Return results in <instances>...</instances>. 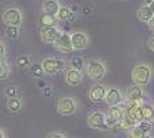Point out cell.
Returning a JSON list of instances; mask_svg holds the SVG:
<instances>
[{"instance_id": "1", "label": "cell", "mask_w": 154, "mask_h": 138, "mask_svg": "<svg viewBox=\"0 0 154 138\" xmlns=\"http://www.w3.org/2000/svg\"><path fill=\"white\" fill-rule=\"evenodd\" d=\"M153 75V70L149 64L146 63H140L137 66L133 67V71H131V79L134 82V84L137 86H145L150 82Z\"/></svg>"}, {"instance_id": "2", "label": "cell", "mask_w": 154, "mask_h": 138, "mask_svg": "<svg viewBox=\"0 0 154 138\" xmlns=\"http://www.w3.org/2000/svg\"><path fill=\"white\" fill-rule=\"evenodd\" d=\"M86 74L93 81H100L106 75V66L102 60L93 59L86 63Z\"/></svg>"}, {"instance_id": "3", "label": "cell", "mask_w": 154, "mask_h": 138, "mask_svg": "<svg viewBox=\"0 0 154 138\" xmlns=\"http://www.w3.org/2000/svg\"><path fill=\"white\" fill-rule=\"evenodd\" d=\"M76 109H78L76 101L71 97H63V98L58 99V102H56V111L60 115H72L76 111Z\"/></svg>"}, {"instance_id": "4", "label": "cell", "mask_w": 154, "mask_h": 138, "mask_svg": "<svg viewBox=\"0 0 154 138\" xmlns=\"http://www.w3.org/2000/svg\"><path fill=\"white\" fill-rule=\"evenodd\" d=\"M42 67L44 74L55 75L58 72L63 71L64 67H66V62L63 59H58V58H46L42 62Z\"/></svg>"}, {"instance_id": "5", "label": "cell", "mask_w": 154, "mask_h": 138, "mask_svg": "<svg viewBox=\"0 0 154 138\" xmlns=\"http://www.w3.org/2000/svg\"><path fill=\"white\" fill-rule=\"evenodd\" d=\"M126 114V107L119 105V106H111L109 109V113L106 115V126L107 127H114L123 119Z\"/></svg>"}, {"instance_id": "6", "label": "cell", "mask_w": 154, "mask_h": 138, "mask_svg": "<svg viewBox=\"0 0 154 138\" xmlns=\"http://www.w3.org/2000/svg\"><path fill=\"white\" fill-rule=\"evenodd\" d=\"M123 98L127 103H137V102H142L145 98V93L143 89L141 86H137V84H133V86H129L123 93Z\"/></svg>"}, {"instance_id": "7", "label": "cell", "mask_w": 154, "mask_h": 138, "mask_svg": "<svg viewBox=\"0 0 154 138\" xmlns=\"http://www.w3.org/2000/svg\"><path fill=\"white\" fill-rule=\"evenodd\" d=\"M3 22L7 26L19 27L23 22V15L20 12V10H17V8H7L3 12Z\"/></svg>"}, {"instance_id": "8", "label": "cell", "mask_w": 154, "mask_h": 138, "mask_svg": "<svg viewBox=\"0 0 154 138\" xmlns=\"http://www.w3.org/2000/svg\"><path fill=\"white\" fill-rule=\"evenodd\" d=\"M123 101H125V98H123V94L119 89H117V87H110V89H107L106 97H105V102L110 107L119 106V105H122Z\"/></svg>"}, {"instance_id": "9", "label": "cell", "mask_w": 154, "mask_h": 138, "mask_svg": "<svg viewBox=\"0 0 154 138\" xmlns=\"http://www.w3.org/2000/svg\"><path fill=\"white\" fill-rule=\"evenodd\" d=\"M126 117L129 119H131L135 125H138L140 122L143 121V117H142V102L129 103V106L126 107Z\"/></svg>"}, {"instance_id": "10", "label": "cell", "mask_w": 154, "mask_h": 138, "mask_svg": "<svg viewBox=\"0 0 154 138\" xmlns=\"http://www.w3.org/2000/svg\"><path fill=\"white\" fill-rule=\"evenodd\" d=\"M71 44L74 51H81L88 46V36L82 31H75L71 34Z\"/></svg>"}, {"instance_id": "11", "label": "cell", "mask_w": 154, "mask_h": 138, "mask_svg": "<svg viewBox=\"0 0 154 138\" xmlns=\"http://www.w3.org/2000/svg\"><path fill=\"white\" fill-rule=\"evenodd\" d=\"M87 125L91 129H97V130L107 127L106 126V115L102 111H94L87 117Z\"/></svg>"}, {"instance_id": "12", "label": "cell", "mask_w": 154, "mask_h": 138, "mask_svg": "<svg viewBox=\"0 0 154 138\" xmlns=\"http://www.w3.org/2000/svg\"><path fill=\"white\" fill-rule=\"evenodd\" d=\"M54 47L58 51L63 52V54H69V52L74 51L72 44H71V35L67 32H62V35L55 40Z\"/></svg>"}, {"instance_id": "13", "label": "cell", "mask_w": 154, "mask_h": 138, "mask_svg": "<svg viewBox=\"0 0 154 138\" xmlns=\"http://www.w3.org/2000/svg\"><path fill=\"white\" fill-rule=\"evenodd\" d=\"M62 35V31L58 27H43L40 30V39L44 43L54 44L55 40Z\"/></svg>"}, {"instance_id": "14", "label": "cell", "mask_w": 154, "mask_h": 138, "mask_svg": "<svg viewBox=\"0 0 154 138\" xmlns=\"http://www.w3.org/2000/svg\"><path fill=\"white\" fill-rule=\"evenodd\" d=\"M106 91H107V89H106L103 84H94V86L88 90V98L93 102L103 101L106 97Z\"/></svg>"}, {"instance_id": "15", "label": "cell", "mask_w": 154, "mask_h": 138, "mask_svg": "<svg viewBox=\"0 0 154 138\" xmlns=\"http://www.w3.org/2000/svg\"><path fill=\"white\" fill-rule=\"evenodd\" d=\"M64 78H66V82L70 84V86H78V84H81L82 81H83L82 71H78V70H74V69L66 70Z\"/></svg>"}, {"instance_id": "16", "label": "cell", "mask_w": 154, "mask_h": 138, "mask_svg": "<svg viewBox=\"0 0 154 138\" xmlns=\"http://www.w3.org/2000/svg\"><path fill=\"white\" fill-rule=\"evenodd\" d=\"M59 8H60V4H59L58 0H46L42 5V11H43L44 15L56 16Z\"/></svg>"}, {"instance_id": "17", "label": "cell", "mask_w": 154, "mask_h": 138, "mask_svg": "<svg viewBox=\"0 0 154 138\" xmlns=\"http://www.w3.org/2000/svg\"><path fill=\"white\" fill-rule=\"evenodd\" d=\"M153 16H154V14L152 12V10H150V7L147 4L142 5L140 10H138V12H137L138 20L142 22V23H149L150 19H152Z\"/></svg>"}, {"instance_id": "18", "label": "cell", "mask_w": 154, "mask_h": 138, "mask_svg": "<svg viewBox=\"0 0 154 138\" xmlns=\"http://www.w3.org/2000/svg\"><path fill=\"white\" fill-rule=\"evenodd\" d=\"M142 117L143 121L152 122L154 117V106L150 103H142Z\"/></svg>"}, {"instance_id": "19", "label": "cell", "mask_w": 154, "mask_h": 138, "mask_svg": "<svg viewBox=\"0 0 154 138\" xmlns=\"http://www.w3.org/2000/svg\"><path fill=\"white\" fill-rule=\"evenodd\" d=\"M40 22V26L43 27H56V23H58V19H56V16H52V15H43L40 16L39 19Z\"/></svg>"}, {"instance_id": "20", "label": "cell", "mask_w": 154, "mask_h": 138, "mask_svg": "<svg viewBox=\"0 0 154 138\" xmlns=\"http://www.w3.org/2000/svg\"><path fill=\"white\" fill-rule=\"evenodd\" d=\"M23 103H22V99L20 98H10V101H8L7 103V107L10 111H12V113H17V111L22 109Z\"/></svg>"}, {"instance_id": "21", "label": "cell", "mask_w": 154, "mask_h": 138, "mask_svg": "<svg viewBox=\"0 0 154 138\" xmlns=\"http://www.w3.org/2000/svg\"><path fill=\"white\" fill-rule=\"evenodd\" d=\"M72 15L74 14L71 12V10L69 7H62L60 5V8H59V11H58V14H56V19L58 20H69V19H71L72 17Z\"/></svg>"}, {"instance_id": "22", "label": "cell", "mask_w": 154, "mask_h": 138, "mask_svg": "<svg viewBox=\"0 0 154 138\" xmlns=\"http://www.w3.org/2000/svg\"><path fill=\"white\" fill-rule=\"evenodd\" d=\"M70 66H71V69L78 70V71H82V69L85 67V60H83V58H81V57H74L72 59H71V62H70Z\"/></svg>"}, {"instance_id": "23", "label": "cell", "mask_w": 154, "mask_h": 138, "mask_svg": "<svg viewBox=\"0 0 154 138\" xmlns=\"http://www.w3.org/2000/svg\"><path fill=\"white\" fill-rule=\"evenodd\" d=\"M10 75V67L4 60H0V81L7 79Z\"/></svg>"}, {"instance_id": "24", "label": "cell", "mask_w": 154, "mask_h": 138, "mask_svg": "<svg viewBox=\"0 0 154 138\" xmlns=\"http://www.w3.org/2000/svg\"><path fill=\"white\" fill-rule=\"evenodd\" d=\"M145 136H146V133L142 131L138 126H135V127L129 130V138H143Z\"/></svg>"}, {"instance_id": "25", "label": "cell", "mask_w": 154, "mask_h": 138, "mask_svg": "<svg viewBox=\"0 0 154 138\" xmlns=\"http://www.w3.org/2000/svg\"><path fill=\"white\" fill-rule=\"evenodd\" d=\"M5 34H7V36H8V38L16 39V38H19L20 30H19V27H12V26H7V28H5Z\"/></svg>"}, {"instance_id": "26", "label": "cell", "mask_w": 154, "mask_h": 138, "mask_svg": "<svg viewBox=\"0 0 154 138\" xmlns=\"http://www.w3.org/2000/svg\"><path fill=\"white\" fill-rule=\"evenodd\" d=\"M16 66L20 67V69H26L27 66H29V58L23 55V57H19L16 59Z\"/></svg>"}, {"instance_id": "27", "label": "cell", "mask_w": 154, "mask_h": 138, "mask_svg": "<svg viewBox=\"0 0 154 138\" xmlns=\"http://www.w3.org/2000/svg\"><path fill=\"white\" fill-rule=\"evenodd\" d=\"M31 72L35 75V77H42V75L44 74L42 64H39V63L32 64V66H31Z\"/></svg>"}, {"instance_id": "28", "label": "cell", "mask_w": 154, "mask_h": 138, "mask_svg": "<svg viewBox=\"0 0 154 138\" xmlns=\"http://www.w3.org/2000/svg\"><path fill=\"white\" fill-rule=\"evenodd\" d=\"M137 126L141 129L142 131H145V133H146V134L149 133L150 130H152V123H150V122H147V121H142V122L138 123Z\"/></svg>"}, {"instance_id": "29", "label": "cell", "mask_w": 154, "mask_h": 138, "mask_svg": "<svg viewBox=\"0 0 154 138\" xmlns=\"http://www.w3.org/2000/svg\"><path fill=\"white\" fill-rule=\"evenodd\" d=\"M4 93H5V95H7L8 98H16V97H17V89H16V87H14V86L7 87Z\"/></svg>"}, {"instance_id": "30", "label": "cell", "mask_w": 154, "mask_h": 138, "mask_svg": "<svg viewBox=\"0 0 154 138\" xmlns=\"http://www.w3.org/2000/svg\"><path fill=\"white\" fill-rule=\"evenodd\" d=\"M47 138H66V137L60 133H50L48 136H47Z\"/></svg>"}, {"instance_id": "31", "label": "cell", "mask_w": 154, "mask_h": 138, "mask_svg": "<svg viewBox=\"0 0 154 138\" xmlns=\"http://www.w3.org/2000/svg\"><path fill=\"white\" fill-rule=\"evenodd\" d=\"M4 54H5V47H4V44H3L2 42H0V60L3 59V57H4Z\"/></svg>"}, {"instance_id": "32", "label": "cell", "mask_w": 154, "mask_h": 138, "mask_svg": "<svg viewBox=\"0 0 154 138\" xmlns=\"http://www.w3.org/2000/svg\"><path fill=\"white\" fill-rule=\"evenodd\" d=\"M147 44H149L150 50H152V51H154V36L150 38V39H149V42H147Z\"/></svg>"}, {"instance_id": "33", "label": "cell", "mask_w": 154, "mask_h": 138, "mask_svg": "<svg viewBox=\"0 0 154 138\" xmlns=\"http://www.w3.org/2000/svg\"><path fill=\"white\" fill-rule=\"evenodd\" d=\"M147 26H149V28H150V30L154 31V16L152 17V19H150V22L147 23Z\"/></svg>"}, {"instance_id": "34", "label": "cell", "mask_w": 154, "mask_h": 138, "mask_svg": "<svg viewBox=\"0 0 154 138\" xmlns=\"http://www.w3.org/2000/svg\"><path fill=\"white\" fill-rule=\"evenodd\" d=\"M44 95H46V97L51 95V89H50V87H46V89H44Z\"/></svg>"}, {"instance_id": "35", "label": "cell", "mask_w": 154, "mask_h": 138, "mask_svg": "<svg viewBox=\"0 0 154 138\" xmlns=\"http://www.w3.org/2000/svg\"><path fill=\"white\" fill-rule=\"evenodd\" d=\"M149 7H150V10H152V12L154 14V0H153V2L149 4Z\"/></svg>"}, {"instance_id": "36", "label": "cell", "mask_w": 154, "mask_h": 138, "mask_svg": "<svg viewBox=\"0 0 154 138\" xmlns=\"http://www.w3.org/2000/svg\"><path fill=\"white\" fill-rule=\"evenodd\" d=\"M0 138H5V134H4V131L0 129Z\"/></svg>"}, {"instance_id": "37", "label": "cell", "mask_w": 154, "mask_h": 138, "mask_svg": "<svg viewBox=\"0 0 154 138\" xmlns=\"http://www.w3.org/2000/svg\"><path fill=\"white\" fill-rule=\"evenodd\" d=\"M143 138H152V136H149V134H146V136H145Z\"/></svg>"}, {"instance_id": "38", "label": "cell", "mask_w": 154, "mask_h": 138, "mask_svg": "<svg viewBox=\"0 0 154 138\" xmlns=\"http://www.w3.org/2000/svg\"><path fill=\"white\" fill-rule=\"evenodd\" d=\"M153 122H154V117H153Z\"/></svg>"}]
</instances>
